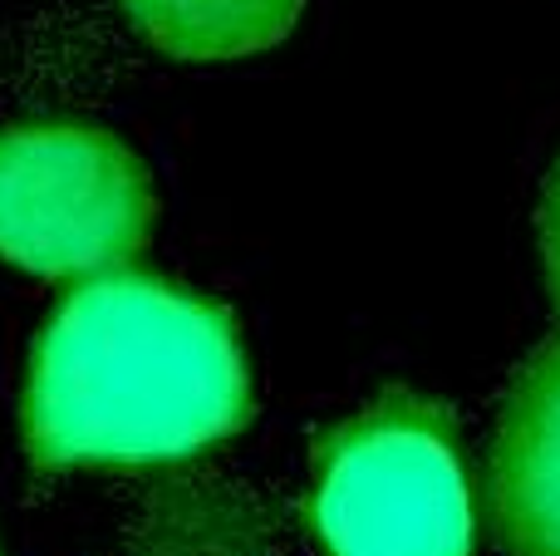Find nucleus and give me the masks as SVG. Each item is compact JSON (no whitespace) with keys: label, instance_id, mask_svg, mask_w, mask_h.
I'll use <instances>...</instances> for the list:
<instances>
[{"label":"nucleus","instance_id":"obj_1","mask_svg":"<svg viewBox=\"0 0 560 556\" xmlns=\"http://www.w3.org/2000/svg\"><path fill=\"white\" fill-rule=\"evenodd\" d=\"M246 414L232 315L158 276H84L30 350L25 449L39 468L183 463L232 439Z\"/></svg>","mask_w":560,"mask_h":556},{"label":"nucleus","instance_id":"obj_2","mask_svg":"<svg viewBox=\"0 0 560 556\" xmlns=\"http://www.w3.org/2000/svg\"><path fill=\"white\" fill-rule=\"evenodd\" d=\"M310 518L329 556H472V483L457 424L384 394L315 449Z\"/></svg>","mask_w":560,"mask_h":556},{"label":"nucleus","instance_id":"obj_3","mask_svg":"<svg viewBox=\"0 0 560 556\" xmlns=\"http://www.w3.org/2000/svg\"><path fill=\"white\" fill-rule=\"evenodd\" d=\"M153 187L128 143L89 124L0 128V256L30 276H104L143 246Z\"/></svg>","mask_w":560,"mask_h":556},{"label":"nucleus","instance_id":"obj_4","mask_svg":"<svg viewBox=\"0 0 560 556\" xmlns=\"http://www.w3.org/2000/svg\"><path fill=\"white\" fill-rule=\"evenodd\" d=\"M492 508L512 556H560V335L516 370L502 399Z\"/></svg>","mask_w":560,"mask_h":556},{"label":"nucleus","instance_id":"obj_5","mask_svg":"<svg viewBox=\"0 0 560 556\" xmlns=\"http://www.w3.org/2000/svg\"><path fill=\"white\" fill-rule=\"evenodd\" d=\"M305 0H124L128 20L177 59H236L295 30Z\"/></svg>","mask_w":560,"mask_h":556},{"label":"nucleus","instance_id":"obj_6","mask_svg":"<svg viewBox=\"0 0 560 556\" xmlns=\"http://www.w3.org/2000/svg\"><path fill=\"white\" fill-rule=\"evenodd\" d=\"M266 537L261 522L246 508L207 493L167 502L153 512V528L143 532L138 556H261Z\"/></svg>","mask_w":560,"mask_h":556},{"label":"nucleus","instance_id":"obj_7","mask_svg":"<svg viewBox=\"0 0 560 556\" xmlns=\"http://www.w3.org/2000/svg\"><path fill=\"white\" fill-rule=\"evenodd\" d=\"M536 227H541V262H546V281H551V296L560 305V163L546 177L541 193V212H536Z\"/></svg>","mask_w":560,"mask_h":556}]
</instances>
